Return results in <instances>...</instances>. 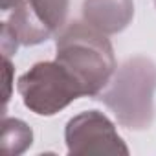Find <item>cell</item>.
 Returning <instances> with one entry per match:
<instances>
[{
	"instance_id": "cell-1",
	"label": "cell",
	"mask_w": 156,
	"mask_h": 156,
	"mask_svg": "<svg viewBox=\"0 0 156 156\" xmlns=\"http://www.w3.org/2000/svg\"><path fill=\"white\" fill-rule=\"evenodd\" d=\"M55 50V61L75 75L87 96L98 98L116 72L110 41L88 22L75 20L66 24L57 33Z\"/></svg>"
},
{
	"instance_id": "cell-2",
	"label": "cell",
	"mask_w": 156,
	"mask_h": 156,
	"mask_svg": "<svg viewBox=\"0 0 156 156\" xmlns=\"http://www.w3.org/2000/svg\"><path fill=\"white\" fill-rule=\"evenodd\" d=\"M154 90L156 64L138 55L114 72L110 83L98 94V99L114 112L121 127L145 130L154 119Z\"/></svg>"
},
{
	"instance_id": "cell-3",
	"label": "cell",
	"mask_w": 156,
	"mask_h": 156,
	"mask_svg": "<svg viewBox=\"0 0 156 156\" xmlns=\"http://www.w3.org/2000/svg\"><path fill=\"white\" fill-rule=\"evenodd\" d=\"M17 88L24 105L39 116H53L77 98L87 96L75 75L57 61L33 64L19 77Z\"/></svg>"
},
{
	"instance_id": "cell-4",
	"label": "cell",
	"mask_w": 156,
	"mask_h": 156,
	"mask_svg": "<svg viewBox=\"0 0 156 156\" xmlns=\"http://www.w3.org/2000/svg\"><path fill=\"white\" fill-rule=\"evenodd\" d=\"M70 0H22L4 22L19 44L35 46L66 24Z\"/></svg>"
},
{
	"instance_id": "cell-5",
	"label": "cell",
	"mask_w": 156,
	"mask_h": 156,
	"mask_svg": "<svg viewBox=\"0 0 156 156\" xmlns=\"http://www.w3.org/2000/svg\"><path fill=\"white\" fill-rule=\"evenodd\" d=\"M68 152L75 156L129 154V147L118 134L114 123L98 110H88L68 121L64 130Z\"/></svg>"
},
{
	"instance_id": "cell-6",
	"label": "cell",
	"mask_w": 156,
	"mask_h": 156,
	"mask_svg": "<svg viewBox=\"0 0 156 156\" xmlns=\"http://www.w3.org/2000/svg\"><path fill=\"white\" fill-rule=\"evenodd\" d=\"M85 22L94 26L105 35L123 31L134 17L132 0H85Z\"/></svg>"
},
{
	"instance_id": "cell-7",
	"label": "cell",
	"mask_w": 156,
	"mask_h": 156,
	"mask_svg": "<svg viewBox=\"0 0 156 156\" xmlns=\"http://www.w3.org/2000/svg\"><path fill=\"white\" fill-rule=\"evenodd\" d=\"M33 141V132L31 129L15 118H6L2 119V136H0V151L4 156H17L24 152Z\"/></svg>"
},
{
	"instance_id": "cell-8",
	"label": "cell",
	"mask_w": 156,
	"mask_h": 156,
	"mask_svg": "<svg viewBox=\"0 0 156 156\" xmlns=\"http://www.w3.org/2000/svg\"><path fill=\"white\" fill-rule=\"evenodd\" d=\"M11 83H13V64L9 57H4V110L11 96Z\"/></svg>"
},
{
	"instance_id": "cell-9",
	"label": "cell",
	"mask_w": 156,
	"mask_h": 156,
	"mask_svg": "<svg viewBox=\"0 0 156 156\" xmlns=\"http://www.w3.org/2000/svg\"><path fill=\"white\" fill-rule=\"evenodd\" d=\"M20 2L22 0H2V2H0V8H2V11H9V9H15Z\"/></svg>"
},
{
	"instance_id": "cell-10",
	"label": "cell",
	"mask_w": 156,
	"mask_h": 156,
	"mask_svg": "<svg viewBox=\"0 0 156 156\" xmlns=\"http://www.w3.org/2000/svg\"><path fill=\"white\" fill-rule=\"evenodd\" d=\"M154 2H156V0H154Z\"/></svg>"
}]
</instances>
